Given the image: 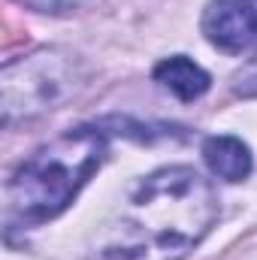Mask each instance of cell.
Masks as SVG:
<instances>
[{
    "label": "cell",
    "instance_id": "6da1fadb",
    "mask_svg": "<svg viewBox=\"0 0 257 260\" xmlns=\"http://www.w3.org/2000/svg\"><path fill=\"white\" fill-rule=\"evenodd\" d=\"M218 218L212 185L194 167L142 179L124 212L97 239V260H185Z\"/></svg>",
    "mask_w": 257,
    "mask_h": 260
},
{
    "label": "cell",
    "instance_id": "7a4b0ae2",
    "mask_svg": "<svg viewBox=\"0 0 257 260\" xmlns=\"http://www.w3.org/2000/svg\"><path fill=\"white\" fill-rule=\"evenodd\" d=\"M106 157V136L97 127H76L37 148L9 179L6 203L18 224H43L61 215L91 173Z\"/></svg>",
    "mask_w": 257,
    "mask_h": 260
},
{
    "label": "cell",
    "instance_id": "3957f363",
    "mask_svg": "<svg viewBox=\"0 0 257 260\" xmlns=\"http://www.w3.org/2000/svg\"><path fill=\"white\" fill-rule=\"evenodd\" d=\"M85 82L76 55L64 49H40L3 67V121L34 118L70 100Z\"/></svg>",
    "mask_w": 257,
    "mask_h": 260
},
{
    "label": "cell",
    "instance_id": "277c9868",
    "mask_svg": "<svg viewBox=\"0 0 257 260\" xmlns=\"http://www.w3.org/2000/svg\"><path fill=\"white\" fill-rule=\"evenodd\" d=\"M203 34L221 52H245L257 40V9L251 0H212L203 12Z\"/></svg>",
    "mask_w": 257,
    "mask_h": 260
},
{
    "label": "cell",
    "instance_id": "5b68a950",
    "mask_svg": "<svg viewBox=\"0 0 257 260\" xmlns=\"http://www.w3.org/2000/svg\"><path fill=\"white\" fill-rule=\"evenodd\" d=\"M209 170L224 182H242L251 173V151L236 136H209L203 145Z\"/></svg>",
    "mask_w": 257,
    "mask_h": 260
},
{
    "label": "cell",
    "instance_id": "8992f818",
    "mask_svg": "<svg viewBox=\"0 0 257 260\" xmlns=\"http://www.w3.org/2000/svg\"><path fill=\"white\" fill-rule=\"evenodd\" d=\"M154 82H160L167 91H173L179 100H197L209 91V73L194 61L176 55L154 67Z\"/></svg>",
    "mask_w": 257,
    "mask_h": 260
},
{
    "label": "cell",
    "instance_id": "52a82bcc",
    "mask_svg": "<svg viewBox=\"0 0 257 260\" xmlns=\"http://www.w3.org/2000/svg\"><path fill=\"white\" fill-rule=\"evenodd\" d=\"M233 91L239 97H257V55L233 76Z\"/></svg>",
    "mask_w": 257,
    "mask_h": 260
},
{
    "label": "cell",
    "instance_id": "ba28073f",
    "mask_svg": "<svg viewBox=\"0 0 257 260\" xmlns=\"http://www.w3.org/2000/svg\"><path fill=\"white\" fill-rule=\"evenodd\" d=\"M21 6L27 9H37V12H49V15H64V12H73L79 9L85 0H18Z\"/></svg>",
    "mask_w": 257,
    "mask_h": 260
}]
</instances>
